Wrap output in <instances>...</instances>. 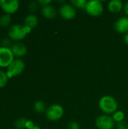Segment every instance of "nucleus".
Wrapping results in <instances>:
<instances>
[{
    "instance_id": "24",
    "label": "nucleus",
    "mask_w": 128,
    "mask_h": 129,
    "mask_svg": "<svg viewBox=\"0 0 128 129\" xmlns=\"http://www.w3.org/2000/svg\"><path fill=\"white\" fill-rule=\"evenodd\" d=\"M118 129H128V123L122 121L118 124Z\"/></svg>"
},
{
    "instance_id": "2",
    "label": "nucleus",
    "mask_w": 128,
    "mask_h": 129,
    "mask_svg": "<svg viewBox=\"0 0 128 129\" xmlns=\"http://www.w3.org/2000/svg\"><path fill=\"white\" fill-rule=\"evenodd\" d=\"M99 107L103 113L106 114H111L117 111L118 103L114 98L106 95L102 97L100 100Z\"/></svg>"
},
{
    "instance_id": "27",
    "label": "nucleus",
    "mask_w": 128,
    "mask_h": 129,
    "mask_svg": "<svg viewBox=\"0 0 128 129\" xmlns=\"http://www.w3.org/2000/svg\"><path fill=\"white\" fill-rule=\"evenodd\" d=\"M124 11H125V14L127 15L128 17V2L125 4V5H124Z\"/></svg>"
},
{
    "instance_id": "22",
    "label": "nucleus",
    "mask_w": 128,
    "mask_h": 129,
    "mask_svg": "<svg viewBox=\"0 0 128 129\" xmlns=\"http://www.w3.org/2000/svg\"><path fill=\"white\" fill-rule=\"evenodd\" d=\"M29 9L31 11H32V12L35 11L38 9V5H37V3H36L35 2H30L29 5Z\"/></svg>"
},
{
    "instance_id": "15",
    "label": "nucleus",
    "mask_w": 128,
    "mask_h": 129,
    "mask_svg": "<svg viewBox=\"0 0 128 129\" xmlns=\"http://www.w3.org/2000/svg\"><path fill=\"white\" fill-rule=\"evenodd\" d=\"M11 21V15L7 14H2L0 17V26L6 27V26H8L10 25Z\"/></svg>"
},
{
    "instance_id": "19",
    "label": "nucleus",
    "mask_w": 128,
    "mask_h": 129,
    "mask_svg": "<svg viewBox=\"0 0 128 129\" xmlns=\"http://www.w3.org/2000/svg\"><path fill=\"white\" fill-rule=\"evenodd\" d=\"M71 2L74 6L80 9H85L87 3H88V2L85 0H72Z\"/></svg>"
},
{
    "instance_id": "8",
    "label": "nucleus",
    "mask_w": 128,
    "mask_h": 129,
    "mask_svg": "<svg viewBox=\"0 0 128 129\" xmlns=\"http://www.w3.org/2000/svg\"><path fill=\"white\" fill-rule=\"evenodd\" d=\"M95 124L99 129H112L115 126V121L112 117L103 115L97 118Z\"/></svg>"
},
{
    "instance_id": "5",
    "label": "nucleus",
    "mask_w": 128,
    "mask_h": 129,
    "mask_svg": "<svg viewBox=\"0 0 128 129\" xmlns=\"http://www.w3.org/2000/svg\"><path fill=\"white\" fill-rule=\"evenodd\" d=\"M64 113L63 108L59 104H53L49 107L45 113V116L48 120L57 121L59 120Z\"/></svg>"
},
{
    "instance_id": "7",
    "label": "nucleus",
    "mask_w": 128,
    "mask_h": 129,
    "mask_svg": "<svg viewBox=\"0 0 128 129\" xmlns=\"http://www.w3.org/2000/svg\"><path fill=\"white\" fill-rule=\"evenodd\" d=\"M20 3L17 0H0V7L7 14H14L19 8Z\"/></svg>"
},
{
    "instance_id": "21",
    "label": "nucleus",
    "mask_w": 128,
    "mask_h": 129,
    "mask_svg": "<svg viewBox=\"0 0 128 129\" xmlns=\"http://www.w3.org/2000/svg\"><path fill=\"white\" fill-rule=\"evenodd\" d=\"M11 39L9 38H4L1 41V46L5 47V48H10L11 45Z\"/></svg>"
},
{
    "instance_id": "10",
    "label": "nucleus",
    "mask_w": 128,
    "mask_h": 129,
    "mask_svg": "<svg viewBox=\"0 0 128 129\" xmlns=\"http://www.w3.org/2000/svg\"><path fill=\"white\" fill-rule=\"evenodd\" d=\"M11 50L14 57L17 58L24 56L27 52L26 46L22 42H15L11 46Z\"/></svg>"
},
{
    "instance_id": "6",
    "label": "nucleus",
    "mask_w": 128,
    "mask_h": 129,
    "mask_svg": "<svg viewBox=\"0 0 128 129\" xmlns=\"http://www.w3.org/2000/svg\"><path fill=\"white\" fill-rule=\"evenodd\" d=\"M87 13L91 16H99L103 11V6L100 1L98 0H91L88 2L86 8Z\"/></svg>"
},
{
    "instance_id": "1",
    "label": "nucleus",
    "mask_w": 128,
    "mask_h": 129,
    "mask_svg": "<svg viewBox=\"0 0 128 129\" xmlns=\"http://www.w3.org/2000/svg\"><path fill=\"white\" fill-rule=\"evenodd\" d=\"M31 29L21 24H14L10 26L8 36L11 40L19 42L23 40L26 36L31 32Z\"/></svg>"
},
{
    "instance_id": "12",
    "label": "nucleus",
    "mask_w": 128,
    "mask_h": 129,
    "mask_svg": "<svg viewBox=\"0 0 128 129\" xmlns=\"http://www.w3.org/2000/svg\"><path fill=\"white\" fill-rule=\"evenodd\" d=\"M41 13L43 16L48 19H53L57 15V11L55 8L50 5L44 6L41 9Z\"/></svg>"
},
{
    "instance_id": "25",
    "label": "nucleus",
    "mask_w": 128,
    "mask_h": 129,
    "mask_svg": "<svg viewBox=\"0 0 128 129\" xmlns=\"http://www.w3.org/2000/svg\"><path fill=\"white\" fill-rule=\"evenodd\" d=\"M51 2V0H39V1H38V3L40 4L41 5H42L43 7L48 5Z\"/></svg>"
},
{
    "instance_id": "13",
    "label": "nucleus",
    "mask_w": 128,
    "mask_h": 129,
    "mask_svg": "<svg viewBox=\"0 0 128 129\" xmlns=\"http://www.w3.org/2000/svg\"><path fill=\"white\" fill-rule=\"evenodd\" d=\"M38 24V18L37 17L33 14H28L25 19H24V25L31 29H32L34 27H35Z\"/></svg>"
},
{
    "instance_id": "29",
    "label": "nucleus",
    "mask_w": 128,
    "mask_h": 129,
    "mask_svg": "<svg viewBox=\"0 0 128 129\" xmlns=\"http://www.w3.org/2000/svg\"><path fill=\"white\" fill-rule=\"evenodd\" d=\"M29 129H41V128L40 127H38V125H35L32 128H29Z\"/></svg>"
},
{
    "instance_id": "23",
    "label": "nucleus",
    "mask_w": 128,
    "mask_h": 129,
    "mask_svg": "<svg viewBox=\"0 0 128 129\" xmlns=\"http://www.w3.org/2000/svg\"><path fill=\"white\" fill-rule=\"evenodd\" d=\"M68 129H80L79 125L76 122H71L69 124Z\"/></svg>"
},
{
    "instance_id": "17",
    "label": "nucleus",
    "mask_w": 128,
    "mask_h": 129,
    "mask_svg": "<svg viewBox=\"0 0 128 129\" xmlns=\"http://www.w3.org/2000/svg\"><path fill=\"white\" fill-rule=\"evenodd\" d=\"M34 109H35V112H37L38 113H41L45 110V104L41 101H35L34 104Z\"/></svg>"
},
{
    "instance_id": "18",
    "label": "nucleus",
    "mask_w": 128,
    "mask_h": 129,
    "mask_svg": "<svg viewBox=\"0 0 128 129\" xmlns=\"http://www.w3.org/2000/svg\"><path fill=\"white\" fill-rule=\"evenodd\" d=\"M27 119L25 118H20L17 119L15 122H14V126L15 128L17 129H23L26 128V124Z\"/></svg>"
},
{
    "instance_id": "9",
    "label": "nucleus",
    "mask_w": 128,
    "mask_h": 129,
    "mask_svg": "<svg viewBox=\"0 0 128 129\" xmlns=\"http://www.w3.org/2000/svg\"><path fill=\"white\" fill-rule=\"evenodd\" d=\"M60 14L65 20H72L75 18L76 15V11L75 8L69 4H64L60 9Z\"/></svg>"
},
{
    "instance_id": "14",
    "label": "nucleus",
    "mask_w": 128,
    "mask_h": 129,
    "mask_svg": "<svg viewBox=\"0 0 128 129\" xmlns=\"http://www.w3.org/2000/svg\"><path fill=\"white\" fill-rule=\"evenodd\" d=\"M123 8V3L120 0H112L108 5L109 10L112 13H118Z\"/></svg>"
},
{
    "instance_id": "11",
    "label": "nucleus",
    "mask_w": 128,
    "mask_h": 129,
    "mask_svg": "<svg viewBox=\"0 0 128 129\" xmlns=\"http://www.w3.org/2000/svg\"><path fill=\"white\" fill-rule=\"evenodd\" d=\"M115 28L120 33H128V17L119 18L115 23Z\"/></svg>"
},
{
    "instance_id": "3",
    "label": "nucleus",
    "mask_w": 128,
    "mask_h": 129,
    "mask_svg": "<svg viewBox=\"0 0 128 129\" xmlns=\"http://www.w3.org/2000/svg\"><path fill=\"white\" fill-rule=\"evenodd\" d=\"M25 69V63L20 58H14L12 63L7 68L6 73L9 79L13 76H19Z\"/></svg>"
},
{
    "instance_id": "16",
    "label": "nucleus",
    "mask_w": 128,
    "mask_h": 129,
    "mask_svg": "<svg viewBox=\"0 0 128 129\" xmlns=\"http://www.w3.org/2000/svg\"><path fill=\"white\" fill-rule=\"evenodd\" d=\"M8 76L6 73V72L0 70V88H2L6 86L8 82Z\"/></svg>"
},
{
    "instance_id": "26",
    "label": "nucleus",
    "mask_w": 128,
    "mask_h": 129,
    "mask_svg": "<svg viewBox=\"0 0 128 129\" xmlns=\"http://www.w3.org/2000/svg\"><path fill=\"white\" fill-rule=\"evenodd\" d=\"M34 125H35L32 123V122H31V121H29V120H27L26 124V128L27 129L31 128H32Z\"/></svg>"
},
{
    "instance_id": "4",
    "label": "nucleus",
    "mask_w": 128,
    "mask_h": 129,
    "mask_svg": "<svg viewBox=\"0 0 128 129\" xmlns=\"http://www.w3.org/2000/svg\"><path fill=\"white\" fill-rule=\"evenodd\" d=\"M14 60V56L11 50V48L0 46V67L8 68Z\"/></svg>"
},
{
    "instance_id": "28",
    "label": "nucleus",
    "mask_w": 128,
    "mask_h": 129,
    "mask_svg": "<svg viewBox=\"0 0 128 129\" xmlns=\"http://www.w3.org/2000/svg\"><path fill=\"white\" fill-rule=\"evenodd\" d=\"M124 42H125L126 44H127L128 45V33H127V34L124 36Z\"/></svg>"
},
{
    "instance_id": "20",
    "label": "nucleus",
    "mask_w": 128,
    "mask_h": 129,
    "mask_svg": "<svg viewBox=\"0 0 128 129\" xmlns=\"http://www.w3.org/2000/svg\"><path fill=\"white\" fill-rule=\"evenodd\" d=\"M112 119H114L115 122L119 123L122 121H124V114L122 111H116L115 113H113Z\"/></svg>"
}]
</instances>
